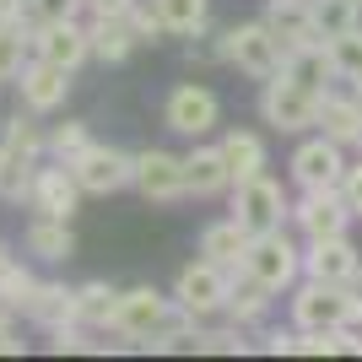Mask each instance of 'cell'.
I'll return each instance as SVG.
<instances>
[{
    "instance_id": "cell-25",
    "label": "cell",
    "mask_w": 362,
    "mask_h": 362,
    "mask_svg": "<svg viewBox=\"0 0 362 362\" xmlns=\"http://www.w3.org/2000/svg\"><path fill=\"white\" fill-rule=\"evenodd\" d=\"M87 28H92V60H103V65L130 60V49L141 44L136 28H130V16H98Z\"/></svg>"
},
{
    "instance_id": "cell-7",
    "label": "cell",
    "mask_w": 362,
    "mask_h": 362,
    "mask_svg": "<svg viewBox=\"0 0 362 362\" xmlns=\"http://www.w3.org/2000/svg\"><path fill=\"white\" fill-rule=\"evenodd\" d=\"M243 271L259 276L265 287L281 298V292L298 287V276H303V249L287 238V227H276V233H259L255 243H249V259H243Z\"/></svg>"
},
{
    "instance_id": "cell-11",
    "label": "cell",
    "mask_w": 362,
    "mask_h": 362,
    "mask_svg": "<svg viewBox=\"0 0 362 362\" xmlns=\"http://www.w3.org/2000/svg\"><path fill=\"white\" fill-rule=\"evenodd\" d=\"M33 54H38V60L65 65V71H81V60H92V28H87V16L38 22V28H33Z\"/></svg>"
},
{
    "instance_id": "cell-3",
    "label": "cell",
    "mask_w": 362,
    "mask_h": 362,
    "mask_svg": "<svg viewBox=\"0 0 362 362\" xmlns=\"http://www.w3.org/2000/svg\"><path fill=\"white\" fill-rule=\"evenodd\" d=\"M179 319V303L163 298L157 287H130L119 292V314H114V335H124L136 351H151V341Z\"/></svg>"
},
{
    "instance_id": "cell-27",
    "label": "cell",
    "mask_w": 362,
    "mask_h": 362,
    "mask_svg": "<svg viewBox=\"0 0 362 362\" xmlns=\"http://www.w3.org/2000/svg\"><path fill=\"white\" fill-rule=\"evenodd\" d=\"M76 314L87 330H114V314H119V292L108 281H81L76 287Z\"/></svg>"
},
{
    "instance_id": "cell-15",
    "label": "cell",
    "mask_w": 362,
    "mask_h": 362,
    "mask_svg": "<svg viewBox=\"0 0 362 362\" xmlns=\"http://www.w3.org/2000/svg\"><path fill=\"white\" fill-rule=\"evenodd\" d=\"M136 189H141L146 200H157V206H168V200H184V195H189L184 157H173V151H163V146L136 151Z\"/></svg>"
},
{
    "instance_id": "cell-31",
    "label": "cell",
    "mask_w": 362,
    "mask_h": 362,
    "mask_svg": "<svg viewBox=\"0 0 362 362\" xmlns=\"http://www.w3.org/2000/svg\"><path fill=\"white\" fill-rule=\"evenodd\" d=\"M330 60H335V76H341V81H351V87L362 92V28L330 38Z\"/></svg>"
},
{
    "instance_id": "cell-13",
    "label": "cell",
    "mask_w": 362,
    "mask_h": 362,
    "mask_svg": "<svg viewBox=\"0 0 362 362\" xmlns=\"http://www.w3.org/2000/svg\"><path fill=\"white\" fill-rule=\"evenodd\" d=\"M81 195H87V189H81V179H76V168L54 157L49 168H38L28 206H33V216H60V222H71L76 206H81Z\"/></svg>"
},
{
    "instance_id": "cell-19",
    "label": "cell",
    "mask_w": 362,
    "mask_h": 362,
    "mask_svg": "<svg viewBox=\"0 0 362 362\" xmlns=\"http://www.w3.org/2000/svg\"><path fill=\"white\" fill-rule=\"evenodd\" d=\"M265 22H271V33H276L287 49L325 44V38H319V22H314V6H308V0H271V6H265Z\"/></svg>"
},
{
    "instance_id": "cell-23",
    "label": "cell",
    "mask_w": 362,
    "mask_h": 362,
    "mask_svg": "<svg viewBox=\"0 0 362 362\" xmlns=\"http://www.w3.org/2000/svg\"><path fill=\"white\" fill-rule=\"evenodd\" d=\"M281 71H287L292 81H303L308 92H330V81H341V76H335V60H330V44L287 49V65H281Z\"/></svg>"
},
{
    "instance_id": "cell-41",
    "label": "cell",
    "mask_w": 362,
    "mask_h": 362,
    "mask_svg": "<svg viewBox=\"0 0 362 362\" xmlns=\"http://www.w3.org/2000/svg\"><path fill=\"white\" fill-rule=\"evenodd\" d=\"M0 357H22V341H16V330H0Z\"/></svg>"
},
{
    "instance_id": "cell-45",
    "label": "cell",
    "mask_w": 362,
    "mask_h": 362,
    "mask_svg": "<svg viewBox=\"0 0 362 362\" xmlns=\"http://www.w3.org/2000/svg\"><path fill=\"white\" fill-rule=\"evenodd\" d=\"M357 6H362V0H357Z\"/></svg>"
},
{
    "instance_id": "cell-40",
    "label": "cell",
    "mask_w": 362,
    "mask_h": 362,
    "mask_svg": "<svg viewBox=\"0 0 362 362\" xmlns=\"http://www.w3.org/2000/svg\"><path fill=\"white\" fill-rule=\"evenodd\" d=\"M341 195L351 200V211L362 216V157L357 163H346V179H341Z\"/></svg>"
},
{
    "instance_id": "cell-4",
    "label": "cell",
    "mask_w": 362,
    "mask_h": 362,
    "mask_svg": "<svg viewBox=\"0 0 362 362\" xmlns=\"http://www.w3.org/2000/svg\"><path fill=\"white\" fill-rule=\"evenodd\" d=\"M233 216L259 238V233H276V227L292 222V200H287V189H281L271 173H255V179L233 184Z\"/></svg>"
},
{
    "instance_id": "cell-16",
    "label": "cell",
    "mask_w": 362,
    "mask_h": 362,
    "mask_svg": "<svg viewBox=\"0 0 362 362\" xmlns=\"http://www.w3.org/2000/svg\"><path fill=\"white\" fill-rule=\"evenodd\" d=\"M71 76L76 71H65V65L28 54L22 76H16V87H22V108H33V114H54V108H65V98H71Z\"/></svg>"
},
{
    "instance_id": "cell-12",
    "label": "cell",
    "mask_w": 362,
    "mask_h": 362,
    "mask_svg": "<svg viewBox=\"0 0 362 362\" xmlns=\"http://www.w3.org/2000/svg\"><path fill=\"white\" fill-rule=\"evenodd\" d=\"M351 200L341 189H303V200H292V227L303 238H335L351 227Z\"/></svg>"
},
{
    "instance_id": "cell-29",
    "label": "cell",
    "mask_w": 362,
    "mask_h": 362,
    "mask_svg": "<svg viewBox=\"0 0 362 362\" xmlns=\"http://www.w3.org/2000/svg\"><path fill=\"white\" fill-rule=\"evenodd\" d=\"M151 6L168 22V33H179V38H200L211 22V0H151Z\"/></svg>"
},
{
    "instance_id": "cell-26",
    "label": "cell",
    "mask_w": 362,
    "mask_h": 362,
    "mask_svg": "<svg viewBox=\"0 0 362 362\" xmlns=\"http://www.w3.org/2000/svg\"><path fill=\"white\" fill-rule=\"evenodd\" d=\"M33 179H38V157H28V151H16V146L0 141V200H6V206H28Z\"/></svg>"
},
{
    "instance_id": "cell-17",
    "label": "cell",
    "mask_w": 362,
    "mask_h": 362,
    "mask_svg": "<svg viewBox=\"0 0 362 362\" xmlns=\"http://www.w3.org/2000/svg\"><path fill=\"white\" fill-rule=\"evenodd\" d=\"M319 136L341 141V146H362V92L346 81V92H319V114H314Z\"/></svg>"
},
{
    "instance_id": "cell-5",
    "label": "cell",
    "mask_w": 362,
    "mask_h": 362,
    "mask_svg": "<svg viewBox=\"0 0 362 362\" xmlns=\"http://www.w3.org/2000/svg\"><path fill=\"white\" fill-rule=\"evenodd\" d=\"M314 114H319V92H308L303 81H292L287 71H276L271 81H265V92H259V119L271 124V130H281V136L308 130Z\"/></svg>"
},
{
    "instance_id": "cell-14",
    "label": "cell",
    "mask_w": 362,
    "mask_h": 362,
    "mask_svg": "<svg viewBox=\"0 0 362 362\" xmlns=\"http://www.w3.org/2000/svg\"><path fill=\"white\" fill-rule=\"evenodd\" d=\"M303 276L308 281H362V255L357 243L346 238V233H335V238H308V249H303Z\"/></svg>"
},
{
    "instance_id": "cell-20",
    "label": "cell",
    "mask_w": 362,
    "mask_h": 362,
    "mask_svg": "<svg viewBox=\"0 0 362 362\" xmlns=\"http://www.w3.org/2000/svg\"><path fill=\"white\" fill-rule=\"evenodd\" d=\"M184 173H189V195L195 200H211V195H222V189H233V168H227L222 141H216V146H195L184 157Z\"/></svg>"
},
{
    "instance_id": "cell-21",
    "label": "cell",
    "mask_w": 362,
    "mask_h": 362,
    "mask_svg": "<svg viewBox=\"0 0 362 362\" xmlns=\"http://www.w3.org/2000/svg\"><path fill=\"white\" fill-rule=\"evenodd\" d=\"M22 243H28V255L44 259V265H65V259L76 255V233H71V222H60V216H33Z\"/></svg>"
},
{
    "instance_id": "cell-34",
    "label": "cell",
    "mask_w": 362,
    "mask_h": 362,
    "mask_svg": "<svg viewBox=\"0 0 362 362\" xmlns=\"http://www.w3.org/2000/svg\"><path fill=\"white\" fill-rule=\"evenodd\" d=\"M33 287H38V276L28 271V265H6V271H0V298L11 303V308H28V298H33Z\"/></svg>"
},
{
    "instance_id": "cell-43",
    "label": "cell",
    "mask_w": 362,
    "mask_h": 362,
    "mask_svg": "<svg viewBox=\"0 0 362 362\" xmlns=\"http://www.w3.org/2000/svg\"><path fill=\"white\" fill-rule=\"evenodd\" d=\"M6 265H11V249H6V243H0V271H6Z\"/></svg>"
},
{
    "instance_id": "cell-30",
    "label": "cell",
    "mask_w": 362,
    "mask_h": 362,
    "mask_svg": "<svg viewBox=\"0 0 362 362\" xmlns=\"http://www.w3.org/2000/svg\"><path fill=\"white\" fill-rule=\"evenodd\" d=\"M314 6V22H319V38L330 44V38H341V33L362 28V6L357 0H308Z\"/></svg>"
},
{
    "instance_id": "cell-42",
    "label": "cell",
    "mask_w": 362,
    "mask_h": 362,
    "mask_svg": "<svg viewBox=\"0 0 362 362\" xmlns=\"http://www.w3.org/2000/svg\"><path fill=\"white\" fill-rule=\"evenodd\" d=\"M11 314H16V308H11L6 298H0V330H11Z\"/></svg>"
},
{
    "instance_id": "cell-1",
    "label": "cell",
    "mask_w": 362,
    "mask_h": 362,
    "mask_svg": "<svg viewBox=\"0 0 362 362\" xmlns=\"http://www.w3.org/2000/svg\"><path fill=\"white\" fill-rule=\"evenodd\" d=\"M292 325L298 330H351L362 325V292L341 281H308L292 287Z\"/></svg>"
},
{
    "instance_id": "cell-9",
    "label": "cell",
    "mask_w": 362,
    "mask_h": 362,
    "mask_svg": "<svg viewBox=\"0 0 362 362\" xmlns=\"http://www.w3.org/2000/svg\"><path fill=\"white\" fill-rule=\"evenodd\" d=\"M216 119H222V103H216V92L200 87V81H179V87L168 92V103H163V124L179 130V136H189V141L211 136Z\"/></svg>"
},
{
    "instance_id": "cell-38",
    "label": "cell",
    "mask_w": 362,
    "mask_h": 362,
    "mask_svg": "<svg viewBox=\"0 0 362 362\" xmlns=\"http://www.w3.org/2000/svg\"><path fill=\"white\" fill-rule=\"evenodd\" d=\"M38 22H60V16H81V0H28Z\"/></svg>"
},
{
    "instance_id": "cell-35",
    "label": "cell",
    "mask_w": 362,
    "mask_h": 362,
    "mask_svg": "<svg viewBox=\"0 0 362 362\" xmlns=\"http://www.w3.org/2000/svg\"><path fill=\"white\" fill-rule=\"evenodd\" d=\"M87 146H92V136H87V124H76V119H65V124L49 130V151H54L60 163H71L76 151H87Z\"/></svg>"
},
{
    "instance_id": "cell-24",
    "label": "cell",
    "mask_w": 362,
    "mask_h": 362,
    "mask_svg": "<svg viewBox=\"0 0 362 362\" xmlns=\"http://www.w3.org/2000/svg\"><path fill=\"white\" fill-rule=\"evenodd\" d=\"M271 298H276V292L265 287L259 276L238 271V276H233V292H227V314H233V325H243V330H255L259 319L271 314Z\"/></svg>"
},
{
    "instance_id": "cell-22",
    "label": "cell",
    "mask_w": 362,
    "mask_h": 362,
    "mask_svg": "<svg viewBox=\"0 0 362 362\" xmlns=\"http://www.w3.org/2000/svg\"><path fill=\"white\" fill-rule=\"evenodd\" d=\"M22 314H28L33 325H44V330H60V325H71V319H81V314H76V287H60V281H38Z\"/></svg>"
},
{
    "instance_id": "cell-33",
    "label": "cell",
    "mask_w": 362,
    "mask_h": 362,
    "mask_svg": "<svg viewBox=\"0 0 362 362\" xmlns=\"http://www.w3.org/2000/svg\"><path fill=\"white\" fill-rule=\"evenodd\" d=\"M28 54H33L28 33L0 28V81H16V76H22V65H28Z\"/></svg>"
},
{
    "instance_id": "cell-8",
    "label": "cell",
    "mask_w": 362,
    "mask_h": 362,
    "mask_svg": "<svg viewBox=\"0 0 362 362\" xmlns=\"http://www.w3.org/2000/svg\"><path fill=\"white\" fill-rule=\"evenodd\" d=\"M71 168H76V179H81L87 195H114V189H130V184H136V151L103 146V141H92L87 151H76Z\"/></svg>"
},
{
    "instance_id": "cell-2",
    "label": "cell",
    "mask_w": 362,
    "mask_h": 362,
    "mask_svg": "<svg viewBox=\"0 0 362 362\" xmlns=\"http://www.w3.org/2000/svg\"><path fill=\"white\" fill-rule=\"evenodd\" d=\"M222 60L238 65L243 76H255V81H271L281 65H287V44L271 33V22L259 16V22H238V28L222 33Z\"/></svg>"
},
{
    "instance_id": "cell-6",
    "label": "cell",
    "mask_w": 362,
    "mask_h": 362,
    "mask_svg": "<svg viewBox=\"0 0 362 362\" xmlns=\"http://www.w3.org/2000/svg\"><path fill=\"white\" fill-rule=\"evenodd\" d=\"M227 292H233V271H222L216 259H189L179 271V281H173V303H179L184 314H227Z\"/></svg>"
},
{
    "instance_id": "cell-39",
    "label": "cell",
    "mask_w": 362,
    "mask_h": 362,
    "mask_svg": "<svg viewBox=\"0 0 362 362\" xmlns=\"http://www.w3.org/2000/svg\"><path fill=\"white\" fill-rule=\"evenodd\" d=\"M136 11V0H81V16L98 22V16H130Z\"/></svg>"
},
{
    "instance_id": "cell-18",
    "label": "cell",
    "mask_w": 362,
    "mask_h": 362,
    "mask_svg": "<svg viewBox=\"0 0 362 362\" xmlns=\"http://www.w3.org/2000/svg\"><path fill=\"white\" fill-rule=\"evenodd\" d=\"M249 243H255V233H249L238 216H227V222H211L206 233H200V255L216 259L222 271L238 276V271H243V259H249Z\"/></svg>"
},
{
    "instance_id": "cell-28",
    "label": "cell",
    "mask_w": 362,
    "mask_h": 362,
    "mask_svg": "<svg viewBox=\"0 0 362 362\" xmlns=\"http://www.w3.org/2000/svg\"><path fill=\"white\" fill-rule=\"evenodd\" d=\"M222 151H227V168H233V184L265 173V141H259L255 130H227V136H222Z\"/></svg>"
},
{
    "instance_id": "cell-36",
    "label": "cell",
    "mask_w": 362,
    "mask_h": 362,
    "mask_svg": "<svg viewBox=\"0 0 362 362\" xmlns=\"http://www.w3.org/2000/svg\"><path fill=\"white\" fill-rule=\"evenodd\" d=\"M130 28H136L141 44H157V38L168 33V22L157 16V6H151V0H136V11H130Z\"/></svg>"
},
{
    "instance_id": "cell-32",
    "label": "cell",
    "mask_w": 362,
    "mask_h": 362,
    "mask_svg": "<svg viewBox=\"0 0 362 362\" xmlns=\"http://www.w3.org/2000/svg\"><path fill=\"white\" fill-rule=\"evenodd\" d=\"M0 141H6V146H16V151H28V157H38V163H44V151H49V130H38V124H33V108H28V114H16V119H6Z\"/></svg>"
},
{
    "instance_id": "cell-37",
    "label": "cell",
    "mask_w": 362,
    "mask_h": 362,
    "mask_svg": "<svg viewBox=\"0 0 362 362\" xmlns=\"http://www.w3.org/2000/svg\"><path fill=\"white\" fill-rule=\"evenodd\" d=\"M200 351H222V357H233V351H249V341H243V325H238V330H200Z\"/></svg>"
},
{
    "instance_id": "cell-10",
    "label": "cell",
    "mask_w": 362,
    "mask_h": 362,
    "mask_svg": "<svg viewBox=\"0 0 362 362\" xmlns=\"http://www.w3.org/2000/svg\"><path fill=\"white\" fill-rule=\"evenodd\" d=\"M292 184L298 189H341L346 179V146L330 136H308L298 151H292Z\"/></svg>"
},
{
    "instance_id": "cell-44",
    "label": "cell",
    "mask_w": 362,
    "mask_h": 362,
    "mask_svg": "<svg viewBox=\"0 0 362 362\" xmlns=\"http://www.w3.org/2000/svg\"><path fill=\"white\" fill-rule=\"evenodd\" d=\"M0 6H6V0H0Z\"/></svg>"
}]
</instances>
